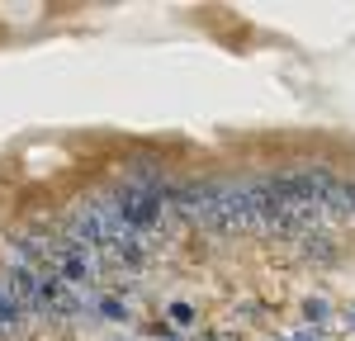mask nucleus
Instances as JSON below:
<instances>
[{
    "label": "nucleus",
    "instance_id": "nucleus-1",
    "mask_svg": "<svg viewBox=\"0 0 355 341\" xmlns=\"http://www.w3.org/2000/svg\"><path fill=\"white\" fill-rule=\"evenodd\" d=\"M294 247H299V256L308 265H331V261H336V237H331L327 227H308Z\"/></svg>",
    "mask_w": 355,
    "mask_h": 341
},
{
    "label": "nucleus",
    "instance_id": "nucleus-2",
    "mask_svg": "<svg viewBox=\"0 0 355 341\" xmlns=\"http://www.w3.org/2000/svg\"><path fill=\"white\" fill-rule=\"evenodd\" d=\"M57 275L67 284H90L95 275H100V265H95V256L85 252V247H71V252L57 261Z\"/></svg>",
    "mask_w": 355,
    "mask_h": 341
},
{
    "label": "nucleus",
    "instance_id": "nucleus-3",
    "mask_svg": "<svg viewBox=\"0 0 355 341\" xmlns=\"http://www.w3.org/2000/svg\"><path fill=\"white\" fill-rule=\"evenodd\" d=\"M303 317H313V322H327V299H303Z\"/></svg>",
    "mask_w": 355,
    "mask_h": 341
},
{
    "label": "nucleus",
    "instance_id": "nucleus-4",
    "mask_svg": "<svg viewBox=\"0 0 355 341\" xmlns=\"http://www.w3.org/2000/svg\"><path fill=\"white\" fill-rule=\"evenodd\" d=\"M100 313H105V317H123V299H114V294H105V299H100Z\"/></svg>",
    "mask_w": 355,
    "mask_h": 341
},
{
    "label": "nucleus",
    "instance_id": "nucleus-5",
    "mask_svg": "<svg viewBox=\"0 0 355 341\" xmlns=\"http://www.w3.org/2000/svg\"><path fill=\"white\" fill-rule=\"evenodd\" d=\"M171 317L175 322H190V304H171Z\"/></svg>",
    "mask_w": 355,
    "mask_h": 341
}]
</instances>
